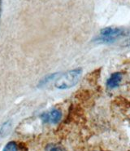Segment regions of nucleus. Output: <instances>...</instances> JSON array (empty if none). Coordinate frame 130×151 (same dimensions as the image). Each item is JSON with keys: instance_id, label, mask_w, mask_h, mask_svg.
<instances>
[{"instance_id": "0eeeda50", "label": "nucleus", "mask_w": 130, "mask_h": 151, "mask_svg": "<svg viewBox=\"0 0 130 151\" xmlns=\"http://www.w3.org/2000/svg\"><path fill=\"white\" fill-rule=\"evenodd\" d=\"M3 151H17V145L15 141H10L4 146Z\"/></svg>"}, {"instance_id": "20e7f679", "label": "nucleus", "mask_w": 130, "mask_h": 151, "mask_svg": "<svg viewBox=\"0 0 130 151\" xmlns=\"http://www.w3.org/2000/svg\"><path fill=\"white\" fill-rule=\"evenodd\" d=\"M121 80H122V74L119 72H116L111 75L109 79L107 80V85L110 89H113V88H117L120 85Z\"/></svg>"}, {"instance_id": "f257e3e1", "label": "nucleus", "mask_w": 130, "mask_h": 151, "mask_svg": "<svg viewBox=\"0 0 130 151\" xmlns=\"http://www.w3.org/2000/svg\"><path fill=\"white\" fill-rule=\"evenodd\" d=\"M81 74L82 70L81 68L67 71L57 78L55 83V87L58 89H67L72 88L77 83Z\"/></svg>"}, {"instance_id": "6e6552de", "label": "nucleus", "mask_w": 130, "mask_h": 151, "mask_svg": "<svg viewBox=\"0 0 130 151\" xmlns=\"http://www.w3.org/2000/svg\"><path fill=\"white\" fill-rule=\"evenodd\" d=\"M1 13H2V0H0V17H1Z\"/></svg>"}, {"instance_id": "f03ea898", "label": "nucleus", "mask_w": 130, "mask_h": 151, "mask_svg": "<svg viewBox=\"0 0 130 151\" xmlns=\"http://www.w3.org/2000/svg\"><path fill=\"white\" fill-rule=\"evenodd\" d=\"M124 35L123 29L116 27H107L102 29L100 32V35L94 39V41L99 43H112L116 41L120 37Z\"/></svg>"}, {"instance_id": "7ed1b4c3", "label": "nucleus", "mask_w": 130, "mask_h": 151, "mask_svg": "<svg viewBox=\"0 0 130 151\" xmlns=\"http://www.w3.org/2000/svg\"><path fill=\"white\" fill-rule=\"evenodd\" d=\"M62 118V113L60 109H52L51 111L48 113H44L41 115V119L43 123H58L61 120Z\"/></svg>"}, {"instance_id": "39448f33", "label": "nucleus", "mask_w": 130, "mask_h": 151, "mask_svg": "<svg viewBox=\"0 0 130 151\" xmlns=\"http://www.w3.org/2000/svg\"><path fill=\"white\" fill-rule=\"evenodd\" d=\"M11 129V123L10 121H7L4 123L0 129V137H4L7 136V134L10 132Z\"/></svg>"}, {"instance_id": "423d86ee", "label": "nucleus", "mask_w": 130, "mask_h": 151, "mask_svg": "<svg viewBox=\"0 0 130 151\" xmlns=\"http://www.w3.org/2000/svg\"><path fill=\"white\" fill-rule=\"evenodd\" d=\"M46 151H66L65 149L59 145L50 144L46 148Z\"/></svg>"}]
</instances>
